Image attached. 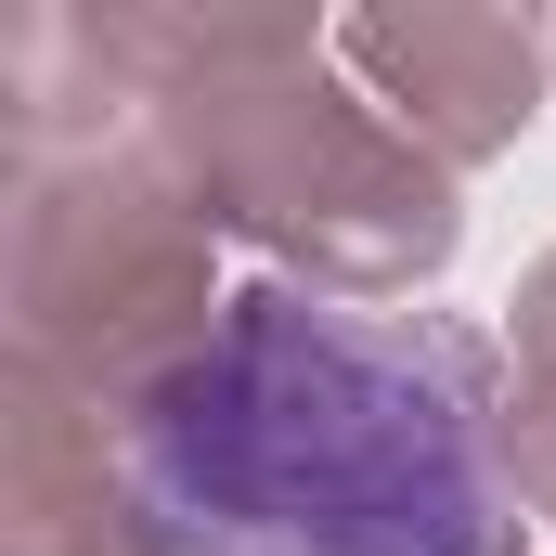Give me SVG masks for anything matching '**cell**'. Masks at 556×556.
<instances>
[{
	"label": "cell",
	"instance_id": "obj_1",
	"mask_svg": "<svg viewBox=\"0 0 556 556\" xmlns=\"http://www.w3.org/2000/svg\"><path fill=\"white\" fill-rule=\"evenodd\" d=\"M505 350L453 311L233 285L220 324L104 402L117 492L155 556H518Z\"/></svg>",
	"mask_w": 556,
	"mask_h": 556
},
{
	"label": "cell",
	"instance_id": "obj_2",
	"mask_svg": "<svg viewBox=\"0 0 556 556\" xmlns=\"http://www.w3.org/2000/svg\"><path fill=\"white\" fill-rule=\"evenodd\" d=\"M117 39L142 78V155L207 233H247L324 298L376 311L466 247L453 168L350 91L311 13H117Z\"/></svg>",
	"mask_w": 556,
	"mask_h": 556
},
{
	"label": "cell",
	"instance_id": "obj_3",
	"mask_svg": "<svg viewBox=\"0 0 556 556\" xmlns=\"http://www.w3.org/2000/svg\"><path fill=\"white\" fill-rule=\"evenodd\" d=\"M207 247L220 233L181 207V181L142 142L13 168V376L130 402L142 376H168L220 324Z\"/></svg>",
	"mask_w": 556,
	"mask_h": 556
},
{
	"label": "cell",
	"instance_id": "obj_4",
	"mask_svg": "<svg viewBox=\"0 0 556 556\" xmlns=\"http://www.w3.org/2000/svg\"><path fill=\"white\" fill-rule=\"evenodd\" d=\"M324 39H337L350 91H363V104H376L402 142H427L440 168L505 155V142L531 130L544 78H556V26H531V13H479V0L350 13V26H324Z\"/></svg>",
	"mask_w": 556,
	"mask_h": 556
},
{
	"label": "cell",
	"instance_id": "obj_5",
	"mask_svg": "<svg viewBox=\"0 0 556 556\" xmlns=\"http://www.w3.org/2000/svg\"><path fill=\"white\" fill-rule=\"evenodd\" d=\"M505 427H518V492H531V518L556 531V376H518L505 389Z\"/></svg>",
	"mask_w": 556,
	"mask_h": 556
},
{
	"label": "cell",
	"instance_id": "obj_6",
	"mask_svg": "<svg viewBox=\"0 0 556 556\" xmlns=\"http://www.w3.org/2000/svg\"><path fill=\"white\" fill-rule=\"evenodd\" d=\"M91 556H155V544H142V531H117V544H91Z\"/></svg>",
	"mask_w": 556,
	"mask_h": 556
}]
</instances>
